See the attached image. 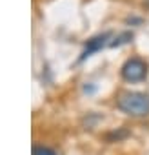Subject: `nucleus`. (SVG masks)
Instances as JSON below:
<instances>
[{
	"label": "nucleus",
	"mask_w": 149,
	"mask_h": 155,
	"mask_svg": "<svg viewBox=\"0 0 149 155\" xmlns=\"http://www.w3.org/2000/svg\"><path fill=\"white\" fill-rule=\"evenodd\" d=\"M116 108L131 117H149V95L142 91H124L116 97Z\"/></svg>",
	"instance_id": "nucleus-1"
},
{
	"label": "nucleus",
	"mask_w": 149,
	"mask_h": 155,
	"mask_svg": "<svg viewBox=\"0 0 149 155\" xmlns=\"http://www.w3.org/2000/svg\"><path fill=\"white\" fill-rule=\"evenodd\" d=\"M147 71H149V66L144 58H138V57H133V58H127L120 69L122 73V79L127 81V82H140L147 77Z\"/></svg>",
	"instance_id": "nucleus-2"
},
{
	"label": "nucleus",
	"mask_w": 149,
	"mask_h": 155,
	"mask_svg": "<svg viewBox=\"0 0 149 155\" xmlns=\"http://www.w3.org/2000/svg\"><path fill=\"white\" fill-rule=\"evenodd\" d=\"M107 37H109V35H98V37L91 38V40L87 42V46H86V49H84V53H82L80 60H84V58H86V57H89L91 53H95V51L102 49V48H104V44H106V40H107Z\"/></svg>",
	"instance_id": "nucleus-3"
},
{
	"label": "nucleus",
	"mask_w": 149,
	"mask_h": 155,
	"mask_svg": "<svg viewBox=\"0 0 149 155\" xmlns=\"http://www.w3.org/2000/svg\"><path fill=\"white\" fill-rule=\"evenodd\" d=\"M33 155H58L53 148L44 146V144H35L33 146Z\"/></svg>",
	"instance_id": "nucleus-4"
},
{
	"label": "nucleus",
	"mask_w": 149,
	"mask_h": 155,
	"mask_svg": "<svg viewBox=\"0 0 149 155\" xmlns=\"http://www.w3.org/2000/svg\"><path fill=\"white\" fill-rule=\"evenodd\" d=\"M144 6H145V8L149 9V0H144Z\"/></svg>",
	"instance_id": "nucleus-5"
}]
</instances>
